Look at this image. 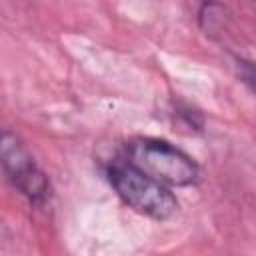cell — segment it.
Masks as SVG:
<instances>
[{
  "label": "cell",
  "mask_w": 256,
  "mask_h": 256,
  "mask_svg": "<svg viewBox=\"0 0 256 256\" xmlns=\"http://www.w3.org/2000/svg\"><path fill=\"white\" fill-rule=\"evenodd\" d=\"M224 6L216 0H204L200 10H198V22H200V28L208 34V32H214V28L218 24L224 22Z\"/></svg>",
  "instance_id": "cell-4"
},
{
  "label": "cell",
  "mask_w": 256,
  "mask_h": 256,
  "mask_svg": "<svg viewBox=\"0 0 256 256\" xmlns=\"http://www.w3.org/2000/svg\"><path fill=\"white\" fill-rule=\"evenodd\" d=\"M106 180L116 196L140 216L166 222L178 212V198L172 188L148 176L126 158L106 166Z\"/></svg>",
  "instance_id": "cell-1"
},
{
  "label": "cell",
  "mask_w": 256,
  "mask_h": 256,
  "mask_svg": "<svg viewBox=\"0 0 256 256\" xmlns=\"http://www.w3.org/2000/svg\"><path fill=\"white\" fill-rule=\"evenodd\" d=\"M126 160L170 188L196 186L202 168L194 156L156 136H136L126 144Z\"/></svg>",
  "instance_id": "cell-2"
},
{
  "label": "cell",
  "mask_w": 256,
  "mask_h": 256,
  "mask_svg": "<svg viewBox=\"0 0 256 256\" xmlns=\"http://www.w3.org/2000/svg\"><path fill=\"white\" fill-rule=\"evenodd\" d=\"M0 158L6 182L22 194L30 206L40 208L52 198V184L48 174L38 166L28 146L10 130L2 132Z\"/></svg>",
  "instance_id": "cell-3"
},
{
  "label": "cell",
  "mask_w": 256,
  "mask_h": 256,
  "mask_svg": "<svg viewBox=\"0 0 256 256\" xmlns=\"http://www.w3.org/2000/svg\"><path fill=\"white\" fill-rule=\"evenodd\" d=\"M236 74L238 80L256 96V60L236 58Z\"/></svg>",
  "instance_id": "cell-5"
}]
</instances>
